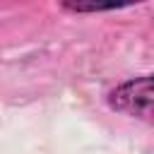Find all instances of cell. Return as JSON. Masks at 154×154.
<instances>
[{
	"mask_svg": "<svg viewBox=\"0 0 154 154\" xmlns=\"http://www.w3.org/2000/svg\"><path fill=\"white\" fill-rule=\"evenodd\" d=\"M106 101L113 111L154 125V72L116 84L108 91Z\"/></svg>",
	"mask_w": 154,
	"mask_h": 154,
	"instance_id": "obj_1",
	"label": "cell"
},
{
	"mask_svg": "<svg viewBox=\"0 0 154 154\" xmlns=\"http://www.w3.org/2000/svg\"><path fill=\"white\" fill-rule=\"evenodd\" d=\"M65 12H72V14H96V12H113V10H120L125 5H99V2H91V5H82V2H63L60 5Z\"/></svg>",
	"mask_w": 154,
	"mask_h": 154,
	"instance_id": "obj_2",
	"label": "cell"
}]
</instances>
